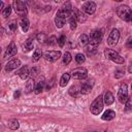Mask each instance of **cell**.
<instances>
[{
    "label": "cell",
    "instance_id": "1",
    "mask_svg": "<svg viewBox=\"0 0 132 132\" xmlns=\"http://www.w3.org/2000/svg\"><path fill=\"white\" fill-rule=\"evenodd\" d=\"M73 12V9H72V6L69 2L65 3L56 13V16H55V24H56V27L57 28H62L66 21L69 20L70 15L72 14Z\"/></svg>",
    "mask_w": 132,
    "mask_h": 132
},
{
    "label": "cell",
    "instance_id": "2",
    "mask_svg": "<svg viewBox=\"0 0 132 132\" xmlns=\"http://www.w3.org/2000/svg\"><path fill=\"white\" fill-rule=\"evenodd\" d=\"M117 14L125 22H131L132 20V10L128 5H120L117 8Z\"/></svg>",
    "mask_w": 132,
    "mask_h": 132
},
{
    "label": "cell",
    "instance_id": "3",
    "mask_svg": "<svg viewBox=\"0 0 132 132\" xmlns=\"http://www.w3.org/2000/svg\"><path fill=\"white\" fill-rule=\"evenodd\" d=\"M103 105H104L103 96L102 95H99L98 97H96V99L90 105V111H91V113H93L94 116H98L102 111Z\"/></svg>",
    "mask_w": 132,
    "mask_h": 132
},
{
    "label": "cell",
    "instance_id": "4",
    "mask_svg": "<svg viewBox=\"0 0 132 132\" xmlns=\"http://www.w3.org/2000/svg\"><path fill=\"white\" fill-rule=\"evenodd\" d=\"M12 8L14 9L15 13L22 18H26L27 13H28V8H27V4L24 1H20V0H14L12 2Z\"/></svg>",
    "mask_w": 132,
    "mask_h": 132
},
{
    "label": "cell",
    "instance_id": "5",
    "mask_svg": "<svg viewBox=\"0 0 132 132\" xmlns=\"http://www.w3.org/2000/svg\"><path fill=\"white\" fill-rule=\"evenodd\" d=\"M104 55L108 60H110V61H112L117 64H124V62H125V59L121 55H119L117 52H114L110 48H105L104 50Z\"/></svg>",
    "mask_w": 132,
    "mask_h": 132
},
{
    "label": "cell",
    "instance_id": "6",
    "mask_svg": "<svg viewBox=\"0 0 132 132\" xmlns=\"http://www.w3.org/2000/svg\"><path fill=\"white\" fill-rule=\"evenodd\" d=\"M102 38H103V31L97 29V30H94V31L90 34V37H89V40H90V41H89V42H90V44L98 45V44L101 42Z\"/></svg>",
    "mask_w": 132,
    "mask_h": 132
},
{
    "label": "cell",
    "instance_id": "7",
    "mask_svg": "<svg viewBox=\"0 0 132 132\" xmlns=\"http://www.w3.org/2000/svg\"><path fill=\"white\" fill-rule=\"evenodd\" d=\"M71 77L74 79H86L88 77V71L86 68L82 67L75 68L71 72Z\"/></svg>",
    "mask_w": 132,
    "mask_h": 132
},
{
    "label": "cell",
    "instance_id": "8",
    "mask_svg": "<svg viewBox=\"0 0 132 132\" xmlns=\"http://www.w3.org/2000/svg\"><path fill=\"white\" fill-rule=\"evenodd\" d=\"M127 99H128V87L126 84H122L118 91V100L124 104L126 103Z\"/></svg>",
    "mask_w": 132,
    "mask_h": 132
},
{
    "label": "cell",
    "instance_id": "9",
    "mask_svg": "<svg viewBox=\"0 0 132 132\" xmlns=\"http://www.w3.org/2000/svg\"><path fill=\"white\" fill-rule=\"evenodd\" d=\"M119 39H120V31H119L118 29H112L111 32H110L109 35H108L107 43H108V45H110V46H114V45L118 43Z\"/></svg>",
    "mask_w": 132,
    "mask_h": 132
},
{
    "label": "cell",
    "instance_id": "10",
    "mask_svg": "<svg viewBox=\"0 0 132 132\" xmlns=\"http://www.w3.org/2000/svg\"><path fill=\"white\" fill-rule=\"evenodd\" d=\"M43 58L48 62H55L59 58H61V52L60 51H47L43 54Z\"/></svg>",
    "mask_w": 132,
    "mask_h": 132
},
{
    "label": "cell",
    "instance_id": "11",
    "mask_svg": "<svg viewBox=\"0 0 132 132\" xmlns=\"http://www.w3.org/2000/svg\"><path fill=\"white\" fill-rule=\"evenodd\" d=\"M96 3L93 2V1H87L82 4V7H81V10L86 13V14H93L95 11H96Z\"/></svg>",
    "mask_w": 132,
    "mask_h": 132
},
{
    "label": "cell",
    "instance_id": "12",
    "mask_svg": "<svg viewBox=\"0 0 132 132\" xmlns=\"http://www.w3.org/2000/svg\"><path fill=\"white\" fill-rule=\"evenodd\" d=\"M16 53H18V47H16V44H15L13 41H11V42H10V43L7 45V47H6V50H5V53H4V58H5V59L10 58V57H12V56L16 55Z\"/></svg>",
    "mask_w": 132,
    "mask_h": 132
},
{
    "label": "cell",
    "instance_id": "13",
    "mask_svg": "<svg viewBox=\"0 0 132 132\" xmlns=\"http://www.w3.org/2000/svg\"><path fill=\"white\" fill-rule=\"evenodd\" d=\"M21 66V60L19 59H12L10 61H8L5 65V71L6 72H10L13 69H16Z\"/></svg>",
    "mask_w": 132,
    "mask_h": 132
},
{
    "label": "cell",
    "instance_id": "14",
    "mask_svg": "<svg viewBox=\"0 0 132 132\" xmlns=\"http://www.w3.org/2000/svg\"><path fill=\"white\" fill-rule=\"evenodd\" d=\"M92 88H93V80H87L80 87V94H84V95L89 94L91 92Z\"/></svg>",
    "mask_w": 132,
    "mask_h": 132
},
{
    "label": "cell",
    "instance_id": "15",
    "mask_svg": "<svg viewBox=\"0 0 132 132\" xmlns=\"http://www.w3.org/2000/svg\"><path fill=\"white\" fill-rule=\"evenodd\" d=\"M18 75L20 76L21 79H24V80L27 79V78L30 76V70H29L28 66H27V65L23 66V67L18 71Z\"/></svg>",
    "mask_w": 132,
    "mask_h": 132
},
{
    "label": "cell",
    "instance_id": "16",
    "mask_svg": "<svg viewBox=\"0 0 132 132\" xmlns=\"http://www.w3.org/2000/svg\"><path fill=\"white\" fill-rule=\"evenodd\" d=\"M114 118H116V112H114L113 110H111V109L105 110V111L103 112V114L101 116V119H102L103 121H111V120H113Z\"/></svg>",
    "mask_w": 132,
    "mask_h": 132
},
{
    "label": "cell",
    "instance_id": "17",
    "mask_svg": "<svg viewBox=\"0 0 132 132\" xmlns=\"http://www.w3.org/2000/svg\"><path fill=\"white\" fill-rule=\"evenodd\" d=\"M103 100H104V104L106 105H111L114 101V97L112 95V93L110 91H106L104 96H103Z\"/></svg>",
    "mask_w": 132,
    "mask_h": 132
},
{
    "label": "cell",
    "instance_id": "18",
    "mask_svg": "<svg viewBox=\"0 0 132 132\" xmlns=\"http://www.w3.org/2000/svg\"><path fill=\"white\" fill-rule=\"evenodd\" d=\"M44 85H45V80H44V77H41V78H39V80H38V82L36 84V87H35V90H34V93L35 94H40L42 91H43V89H44Z\"/></svg>",
    "mask_w": 132,
    "mask_h": 132
},
{
    "label": "cell",
    "instance_id": "19",
    "mask_svg": "<svg viewBox=\"0 0 132 132\" xmlns=\"http://www.w3.org/2000/svg\"><path fill=\"white\" fill-rule=\"evenodd\" d=\"M35 87H36V84H35V80L34 78H29L26 82V86H25V89H26V92L27 93H30V92H33L35 90Z\"/></svg>",
    "mask_w": 132,
    "mask_h": 132
},
{
    "label": "cell",
    "instance_id": "20",
    "mask_svg": "<svg viewBox=\"0 0 132 132\" xmlns=\"http://www.w3.org/2000/svg\"><path fill=\"white\" fill-rule=\"evenodd\" d=\"M33 47H34V41H33V38H31V37L27 38L26 41L23 43V48H24V51L29 52V51L33 50Z\"/></svg>",
    "mask_w": 132,
    "mask_h": 132
},
{
    "label": "cell",
    "instance_id": "21",
    "mask_svg": "<svg viewBox=\"0 0 132 132\" xmlns=\"http://www.w3.org/2000/svg\"><path fill=\"white\" fill-rule=\"evenodd\" d=\"M19 24H20V26H21V28H22V30H23L24 32H27V31L29 30L30 23H29V20H28L27 18H21Z\"/></svg>",
    "mask_w": 132,
    "mask_h": 132
},
{
    "label": "cell",
    "instance_id": "22",
    "mask_svg": "<svg viewBox=\"0 0 132 132\" xmlns=\"http://www.w3.org/2000/svg\"><path fill=\"white\" fill-rule=\"evenodd\" d=\"M70 77H71V74H70V73H68V72L63 73L62 76H61V78H60V86H61V87H65V86L69 82Z\"/></svg>",
    "mask_w": 132,
    "mask_h": 132
},
{
    "label": "cell",
    "instance_id": "23",
    "mask_svg": "<svg viewBox=\"0 0 132 132\" xmlns=\"http://www.w3.org/2000/svg\"><path fill=\"white\" fill-rule=\"evenodd\" d=\"M68 22H69L70 29H71V30H75V29H76V25H77V19H76V15H75V13H74V10H73L72 14L70 15Z\"/></svg>",
    "mask_w": 132,
    "mask_h": 132
},
{
    "label": "cell",
    "instance_id": "24",
    "mask_svg": "<svg viewBox=\"0 0 132 132\" xmlns=\"http://www.w3.org/2000/svg\"><path fill=\"white\" fill-rule=\"evenodd\" d=\"M74 13L76 15V19H77V22L79 23H84L87 21V14L84 12V11H77L74 9Z\"/></svg>",
    "mask_w": 132,
    "mask_h": 132
},
{
    "label": "cell",
    "instance_id": "25",
    "mask_svg": "<svg viewBox=\"0 0 132 132\" xmlns=\"http://www.w3.org/2000/svg\"><path fill=\"white\" fill-rule=\"evenodd\" d=\"M20 127V122L16 119H10L8 121V128L11 130H16Z\"/></svg>",
    "mask_w": 132,
    "mask_h": 132
},
{
    "label": "cell",
    "instance_id": "26",
    "mask_svg": "<svg viewBox=\"0 0 132 132\" xmlns=\"http://www.w3.org/2000/svg\"><path fill=\"white\" fill-rule=\"evenodd\" d=\"M68 92L71 97H78V95L80 94V89H78L77 86H72Z\"/></svg>",
    "mask_w": 132,
    "mask_h": 132
},
{
    "label": "cell",
    "instance_id": "27",
    "mask_svg": "<svg viewBox=\"0 0 132 132\" xmlns=\"http://www.w3.org/2000/svg\"><path fill=\"white\" fill-rule=\"evenodd\" d=\"M86 52H87V54H88L89 56H93V55H95V54L97 53V45L89 44V45L87 46Z\"/></svg>",
    "mask_w": 132,
    "mask_h": 132
},
{
    "label": "cell",
    "instance_id": "28",
    "mask_svg": "<svg viewBox=\"0 0 132 132\" xmlns=\"http://www.w3.org/2000/svg\"><path fill=\"white\" fill-rule=\"evenodd\" d=\"M11 9H12V6L11 5H7V6H5L4 7V9L1 11V14H2V16L3 18H7V16H9L10 15V13H11Z\"/></svg>",
    "mask_w": 132,
    "mask_h": 132
},
{
    "label": "cell",
    "instance_id": "29",
    "mask_svg": "<svg viewBox=\"0 0 132 132\" xmlns=\"http://www.w3.org/2000/svg\"><path fill=\"white\" fill-rule=\"evenodd\" d=\"M89 36L87 35V34H81L80 36H79V44L81 45V46H85V45H87L88 43H89Z\"/></svg>",
    "mask_w": 132,
    "mask_h": 132
},
{
    "label": "cell",
    "instance_id": "30",
    "mask_svg": "<svg viewBox=\"0 0 132 132\" xmlns=\"http://www.w3.org/2000/svg\"><path fill=\"white\" fill-rule=\"evenodd\" d=\"M41 56H42L41 50H39V48L35 50V52L33 53V56H32V61H33V62H37V61L41 58Z\"/></svg>",
    "mask_w": 132,
    "mask_h": 132
},
{
    "label": "cell",
    "instance_id": "31",
    "mask_svg": "<svg viewBox=\"0 0 132 132\" xmlns=\"http://www.w3.org/2000/svg\"><path fill=\"white\" fill-rule=\"evenodd\" d=\"M63 63L65 64V65H68L70 62H71V60H72V57H71V54L69 53V52H65L64 53V55H63Z\"/></svg>",
    "mask_w": 132,
    "mask_h": 132
},
{
    "label": "cell",
    "instance_id": "32",
    "mask_svg": "<svg viewBox=\"0 0 132 132\" xmlns=\"http://www.w3.org/2000/svg\"><path fill=\"white\" fill-rule=\"evenodd\" d=\"M125 111H127V112L132 111V95L128 97V99L125 103Z\"/></svg>",
    "mask_w": 132,
    "mask_h": 132
},
{
    "label": "cell",
    "instance_id": "33",
    "mask_svg": "<svg viewBox=\"0 0 132 132\" xmlns=\"http://www.w3.org/2000/svg\"><path fill=\"white\" fill-rule=\"evenodd\" d=\"M75 61H76L77 64H82V63L86 61V57H85V55L81 54V53H78V54L75 56Z\"/></svg>",
    "mask_w": 132,
    "mask_h": 132
},
{
    "label": "cell",
    "instance_id": "34",
    "mask_svg": "<svg viewBox=\"0 0 132 132\" xmlns=\"http://www.w3.org/2000/svg\"><path fill=\"white\" fill-rule=\"evenodd\" d=\"M8 25V29L11 31V32H14L16 29H18V23L15 22V21H11L9 24H7Z\"/></svg>",
    "mask_w": 132,
    "mask_h": 132
},
{
    "label": "cell",
    "instance_id": "35",
    "mask_svg": "<svg viewBox=\"0 0 132 132\" xmlns=\"http://www.w3.org/2000/svg\"><path fill=\"white\" fill-rule=\"evenodd\" d=\"M65 42H66V36L64 34L60 35V37L58 38V44H59V46L60 47H63L64 44H65Z\"/></svg>",
    "mask_w": 132,
    "mask_h": 132
},
{
    "label": "cell",
    "instance_id": "36",
    "mask_svg": "<svg viewBox=\"0 0 132 132\" xmlns=\"http://www.w3.org/2000/svg\"><path fill=\"white\" fill-rule=\"evenodd\" d=\"M58 43V39L56 36H51L48 39H47V44L48 45H55Z\"/></svg>",
    "mask_w": 132,
    "mask_h": 132
},
{
    "label": "cell",
    "instance_id": "37",
    "mask_svg": "<svg viewBox=\"0 0 132 132\" xmlns=\"http://www.w3.org/2000/svg\"><path fill=\"white\" fill-rule=\"evenodd\" d=\"M37 75H38V68L33 66V68L31 69V72H30V76H31V78H35Z\"/></svg>",
    "mask_w": 132,
    "mask_h": 132
},
{
    "label": "cell",
    "instance_id": "38",
    "mask_svg": "<svg viewBox=\"0 0 132 132\" xmlns=\"http://www.w3.org/2000/svg\"><path fill=\"white\" fill-rule=\"evenodd\" d=\"M36 38H37V40L39 42H43L45 40V35H44V33H38L37 36H36Z\"/></svg>",
    "mask_w": 132,
    "mask_h": 132
},
{
    "label": "cell",
    "instance_id": "39",
    "mask_svg": "<svg viewBox=\"0 0 132 132\" xmlns=\"http://www.w3.org/2000/svg\"><path fill=\"white\" fill-rule=\"evenodd\" d=\"M123 75H124V71L123 70H116V72H114V77L116 78H120Z\"/></svg>",
    "mask_w": 132,
    "mask_h": 132
},
{
    "label": "cell",
    "instance_id": "40",
    "mask_svg": "<svg viewBox=\"0 0 132 132\" xmlns=\"http://www.w3.org/2000/svg\"><path fill=\"white\" fill-rule=\"evenodd\" d=\"M126 47L132 48V36H130V37L127 39V41H126Z\"/></svg>",
    "mask_w": 132,
    "mask_h": 132
},
{
    "label": "cell",
    "instance_id": "41",
    "mask_svg": "<svg viewBox=\"0 0 132 132\" xmlns=\"http://www.w3.org/2000/svg\"><path fill=\"white\" fill-rule=\"evenodd\" d=\"M20 95H21V92H20V90H18V91H15V92H14V94H13V97H14L15 99H18V98L20 97Z\"/></svg>",
    "mask_w": 132,
    "mask_h": 132
},
{
    "label": "cell",
    "instance_id": "42",
    "mask_svg": "<svg viewBox=\"0 0 132 132\" xmlns=\"http://www.w3.org/2000/svg\"><path fill=\"white\" fill-rule=\"evenodd\" d=\"M128 71H129L130 73H132V63L129 65V67H128Z\"/></svg>",
    "mask_w": 132,
    "mask_h": 132
},
{
    "label": "cell",
    "instance_id": "43",
    "mask_svg": "<svg viewBox=\"0 0 132 132\" xmlns=\"http://www.w3.org/2000/svg\"><path fill=\"white\" fill-rule=\"evenodd\" d=\"M3 6H4V3H3V2L1 1V2H0V8H1V11H2L3 9H4V8H3Z\"/></svg>",
    "mask_w": 132,
    "mask_h": 132
},
{
    "label": "cell",
    "instance_id": "44",
    "mask_svg": "<svg viewBox=\"0 0 132 132\" xmlns=\"http://www.w3.org/2000/svg\"><path fill=\"white\" fill-rule=\"evenodd\" d=\"M131 89H132V82H131Z\"/></svg>",
    "mask_w": 132,
    "mask_h": 132
},
{
    "label": "cell",
    "instance_id": "45",
    "mask_svg": "<svg viewBox=\"0 0 132 132\" xmlns=\"http://www.w3.org/2000/svg\"><path fill=\"white\" fill-rule=\"evenodd\" d=\"M131 24H132V20H131Z\"/></svg>",
    "mask_w": 132,
    "mask_h": 132
},
{
    "label": "cell",
    "instance_id": "46",
    "mask_svg": "<svg viewBox=\"0 0 132 132\" xmlns=\"http://www.w3.org/2000/svg\"><path fill=\"white\" fill-rule=\"evenodd\" d=\"M104 132H106V131H104Z\"/></svg>",
    "mask_w": 132,
    "mask_h": 132
}]
</instances>
